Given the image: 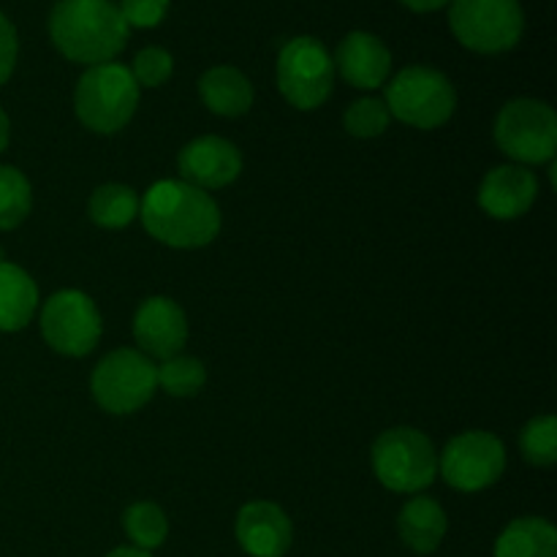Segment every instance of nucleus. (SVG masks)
<instances>
[{
    "label": "nucleus",
    "mask_w": 557,
    "mask_h": 557,
    "mask_svg": "<svg viewBox=\"0 0 557 557\" xmlns=\"http://www.w3.org/2000/svg\"><path fill=\"white\" fill-rule=\"evenodd\" d=\"M147 234L169 248H205L221 232V210L207 190L185 180H161L139 201Z\"/></svg>",
    "instance_id": "nucleus-1"
},
{
    "label": "nucleus",
    "mask_w": 557,
    "mask_h": 557,
    "mask_svg": "<svg viewBox=\"0 0 557 557\" xmlns=\"http://www.w3.org/2000/svg\"><path fill=\"white\" fill-rule=\"evenodd\" d=\"M128 36L131 27L112 0H58L49 14V38L58 52L87 69L112 63Z\"/></svg>",
    "instance_id": "nucleus-2"
},
{
    "label": "nucleus",
    "mask_w": 557,
    "mask_h": 557,
    "mask_svg": "<svg viewBox=\"0 0 557 557\" xmlns=\"http://www.w3.org/2000/svg\"><path fill=\"white\" fill-rule=\"evenodd\" d=\"M139 107V85L123 63L90 65L74 90V109L82 125L96 134H117Z\"/></svg>",
    "instance_id": "nucleus-3"
},
{
    "label": "nucleus",
    "mask_w": 557,
    "mask_h": 557,
    "mask_svg": "<svg viewBox=\"0 0 557 557\" xmlns=\"http://www.w3.org/2000/svg\"><path fill=\"white\" fill-rule=\"evenodd\" d=\"M373 471L392 493L419 495L438 476V455L422 430L392 428L373 444Z\"/></svg>",
    "instance_id": "nucleus-4"
},
{
    "label": "nucleus",
    "mask_w": 557,
    "mask_h": 557,
    "mask_svg": "<svg viewBox=\"0 0 557 557\" xmlns=\"http://www.w3.org/2000/svg\"><path fill=\"white\" fill-rule=\"evenodd\" d=\"M386 109L392 117L413 128L433 131L449 123L457 109V92L449 76L430 65H408L386 85Z\"/></svg>",
    "instance_id": "nucleus-5"
},
{
    "label": "nucleus",
    "mask_w": 557,
    "mask_h": 557,
    "mask_svg": "<svg viewBox=\"0 0 557 557\" xmlns=\"http://www.w3.org/2000/svg\"><path fill=\"white\" fill-rule=\"evenodd\" d=\"M449 3L451 33L471 52H509L525 33L520 0H449Z\"/></svg>",
    "instance_id": "nucleus-6"
},
{
    "label": "nucleus",
    "mask_w": 557,
    "mask_h": 557,
    "mask_svg": "<svg viewBox=\"0 0 557 557\" xmlns=\"http://www.w3.org/2000/svg\"><path fill=\"white\" fill-rule=\"evenodd\" d=\"M335 74L332 54L313 36L292 38L277 54V87H281L283 98L302 112L319 109L330 101Z\"/></svg>",
    "instance_id": "nucleus-7"
},
{
    "label": "nucleus",
    "mask_w": 557,
    "mask_h": 557,
    "mask_svg": "<svg viewBox=\"0 0 557 557\" xmlns=\"http://www.w3.org/2000/svg\"><path fill=\"white\" fill-rule=\"evenodd\" d=\"M90 389L103 411L123 417L152 400L158 389V370L152 359L136 348H117L96 364Z\"/></svg>",
    "instance_id": "nucleus-8"
},
{
    "label": "nucleus",
    "mask_w": 557,
    "mask_h": 557,
    "mask_svg": "<svg viewBox=\"0 0 557 557\" xmlns=\"http://www.w3.org/2000/svg\"><path fill=\"white\" fill-rule=\"evenodd\" d=\"M495 141L511 161L547 163L557 150V114L536 98H515L495 120Z\"/></svg>",
    "instance_id": "nucleus-9"
},
{
    "label": "nucleus",
    "mask_w": 557,
    "mask_h": 557,
    "mask_svg": "<svg viewBox=\"0 0 557 557\" xmlns=\"http://www.w3.org/2000/svg\"><path fill=\"white\" fill-rule=\"evenodd\" d=\"M438 471L460 493H482L506 471V446L498 435L468 430L455 435L438 455Z\"/></svg>",
    "instance_id": "nucleus-10"
},
{
    "label": "nucleus",
    "mask_w": 557,
    "mask_h": 557,
    "mask_svg": "<svg viewBox=\"0 0 557 557\" xmlns=\"http://www.w3.org/2000/svg\"><path fill=\"white\" fill-rule=\"evenodd\" d=\"M101 313L85 292L65 288L41 308V335L63 357H85L101 341Z\"/></svg>",
    "instance_id": "nucleus-11"
},
{
    "label": "nucleus",
    "mask_w": 557,
    "mask_h": 557,
    "mask_svg": "<svg viewBox=\"0 0 557 557\" xmlns=\"http://www.w3.org/2000/svg\"><path fill=\"white\" fill-rule=\"evenodd\" d=\"M180 174L188 185L201 190L226 188L243 172V156L232 141L221 136H199L180 150Z\"/></svg>",
    "instance_id": "nucleus-12"
},
{
    "label": "nucleus",
    "mask_w": 557,
    "mask_h": 557,
    "mask_svg": "<svg viewBox=\"0 0 557 557\" xmlns=\"http://www.w3.org/2000/svg\"><path fill=\"white\" fill-rule=\"evenodd\" d=\"M134 337L145 357H177L188 341V319L174 299L150 297L136 310Z\"/></svg>",
    "instance_id": "nucleus-13"
},
{
    "label": "nucleus",
    "mask_w": 557,
    "mask_h": 557,
    "mask_svg": "<svg viewBox=\"0 0 557 557\" xmlns=\"http://www.w3.org/2000/svg\"><path fill=\"white\" fill-rule=\"evenodd\" d=\"M237 542L250 557H283L294 542L292 520L270 500L245 504L237 515Z\"/></svg>",
    "instance_id": "nucleus-14"
},
{
    "label": "nucleus",
    "mask_w": 557,
    "mask_h": 557,
    "mask_svg": "<svg viewBox=\"0 0 557 557\" xmlns=\"http://www.w3.org/2000/svg\"><path fill=\"white\" fill-rule=\"evenodd\" d=\"M539 196L536 174L520 163H506V166L493 169L482 180L479 188V207L490 218L498 221H515L522 218L533 207Z\"/></svg>",
    "instance_id": "nucleus-15"
},
{
    "label": "nucleus",
    "mask_w": 557,
    "mask_h": 557,
    "mask_svg": "<svg viewBox=\"0 0 557 557\" xmlns=\"http://www.w3.org/2000/svg\"><path fill=\"white\" fill-rule=\"evenodd\" d=\"M332 63L351 87L375 90V87L386 85V79H389L392 52L373 33L354 30L343 38Z\"/></svg>",
    "instance_id": "nucleus-16"
},
{
    "label": "nucleus",
    "mask_w": 557,
    "mask_h": 557,
    "mask_svg": "<svg viewBox=\"0 0 557 557\" xmlns=\"http://www.w3.org/2000/svg\"><path fill=\"white\" fill-rule=\"evenodd\" d=\"M397 531H400L403 544L408 549H413L417 555H430L444 542L446 531H449V520H446V511L441 509L438 500L428 498V495H417L400 509Z\"/></svg>",
    "instance_id": "nucleus-17"
},
{
    "label": "nucleus",
    "mask_w": 557,
    "mask_h": 557,
    "mask_svg": "<svg viewBox=\"0 0 557 557\" xmlns=\"http://www.w3.org/2000/svg\"><path fill=\"white\" fill-rule=\"evenodd\" d=\"M199 96L210 112L221 117H239L253 107V85L234 65H215L199 79Z\"/></svg>",
    "instance_id": "nucleus-18"
},
{
    "label": "nucleus",
    "mask_w": 557,
    "mask_h": 557,
    "mask_svg": "<svg viewBox=\"0 0 557 557\" xmlns=\"http://www.w3.org/2000/svg\"><path fill=\"white\" fill-rule=\"evenodd\" d=\"M38 308V286L22 267L0 264V332H20Z\"/></svg>",
    "instance_id": "nucleus-19"
},
{
    "label": "nucleus",
    "mask_w": 557,
    "mask_h": 557,
    "mask_svg": "<svg viewBox=\"0 0 557 557\" xmlns=\"http://www.w3.org/2000/svg\"><path fill=\"white\" fill-rule=\"evenodd\" d=\"M495 557H557V531L544 517L509 522L495 542Z\"/></svg>",
    "instance_id": "nucleus-20"
},
{
    "label": "nucleus",
    "mask_w": 557,
    "mask_h": 557,
    "mask_svg": "<svg viewBox=\"0 0 557 557\" xmlns=\"http://www.w3.org/2000/svg\"><path fill=\"white\" fill-rule=\"evenodd\" d=\"M139 194L128 185L107 183L92 190L90 218L101 228H125L139 218Z\"/></svg>",
    "instance_id": "nucleus-21"
},
{
    "label": "nucleus",
    "mask_w": 557,
    "mask_h": 557,
    "mask_svg": "<svg viewBox=\"0 0 557 557\" xmlns=\"http://www.w3.org/2000/svg\"><path fill=\"white\" fill-rule=\"evenodd\" d=\"M123 528L136 549H158L169 536V520L163 509L152 500H139L131 504L123 515Z\"/></svg>",
    "instance_id": "nucleus-22"
},
{
    "label": "nucleus",
    "mask_w": 557,
    "mask_h": 557,
    "mask_svg": "<svg viewBox=\"0 0 557 557\" xmlns=\"http://www.w3.org/2000/svg\"><path fill=\"white\" fill-rule=\"evenodd\" d=\"M33 207L30 180L16 166H0V232L20 226Z\"/></svg>",
    "instance_id": "nucleus-23"
},
{
    "label": "nucleus",
    "mask_w": 557,
    "mask_h": 557,
    "mask_svg": "<svg viewBox=\"0 0 557 557\" xmlns=\"http://www.w3.org/2000/svg\"><path fill=\"white\" fill-rule=\"evenodd\" d=\"M156 370L158 386L166 389L172 397H194L207 381V368L201 364V359L185 357V354L163 359Z\"/></svg>",
    "instance_id": "nucleus-24"
},
{
    "label": "nucleus",
    "mask_w": 557,
    "mask_h": 557,
    "mask_svg": "<svg viewBox=\"0 0 557 557\" xmlns=\"http://www.w3.org/2000/svg\"><path fill=\"white\" fill-rule=\"evenodd\" d=\"M520 449L531 466L547 468L557 460V419L553 413L531 419L520 433Z\"/></svg>",
    "instance_id": "nucleus-25"
},
{
    "label": "nucleus",
    "mask_w": 557,
    "mask_h": 557,
    "mask_svg": "<svg viewBox=\"0 0 557 557\" xmlns=\"http://www.w3.org/2000/svg\"><path fill=\"white\" fill-rule=\"evenodd\" d=\"M389 120L392 114L381 98H359L346 109L343 125L357 139H373V136H381L389 128Z\"/></svg>",
    "instance_id": "nucleus-26"
},
{
    "label": "nucleus",
    "mask_w": 557,
    "mask_h": 557,
    "mask_svg": "<svg viewBox=\"0 0 557 557\" xmlns=\"http://www.w3.org/2000/svg\"><path fill=\"white\" fill-rule=\"evenodd\" d=\"M174 58L163 47H145L134 58L131 74H134L136 85L141 87H161L172 79Z\"/></svg>",
    "instance_id": "nucleus-27"
},
{
    "label": "nucleus",
    "mask_w": 557,
    "mask_h": 557,
    "mask_svg": "<svg viewBox=\"0 0 557 557\" xmlns=\"http://www.w3.org/2000/svg\"><path fill=\"white\" fill-rule=\"evenodd\" d=\"M117 9L128 27H156L169 14V0H120Z\"/></svg>",
    "instance_id": "nucleus-28"
},
{
    "label": "nucleus",
    "mask_w": 557,
    "mask_h": 557,
    "mask_svg": "<svg viewBox=\"0 0 557 557\" xmlns=\"http://www.w3.org/2000/svg\"><path fill=\"white\" fill-rule=\"evenodd\" d=\"M16 58H20V38H16V27L11 25L9 16L0 11V87L9 82L14 74Z\"/></svg>",
    "instance_id": "nucleus-29"
},
{
    "label": "nucleus",
    "mask_w": 557,
    "mask_h": 557,
    "mask_svg": "<svg viewBox=\"0 0 557 557\" xmlns=\"http://www.w3.org/2000/svg\"><path fill=\"white\" fill-rule=\"evenodd\" d=\"M406 9L417 11V14H430V11H438L444 5H449V0H400Z\"/></svg>",
    "instance_id": "nucleus-30"
},
{
    "label": "nucleus",
    "mask_w": 557,
    "mask_h": 557,
    "mask_svg": "<svg viewBox=\"0 0 557 557\" xmlns=\"http://www.w3.org/2000/svg\"><path fill=\"white\" fill-rule=\"evenodd\" d=\"M9 139H11V123H9V114L0 109V152L9 147Z\"/></svg>",
    "instance_id": "nucleus-31"
},
{
    "label": "nucleus",
    "mask_w": 557,
    "mask_h": 557,
    "mask_svg": "<svg viewBox=\"0 0 557 557\" xmlns=\"http://www.w3.org/2000/svg\"><path fill=\"white\" fill-rule=\"evenodd\" d=\"M107 557H152V555L145 553V549H136V547H117V549H112Z\"/></svg>",
    "instance_id": "nucleus-32"
},
{
    "label": "nucleus",
    "mask_w": 557,
    "mask_h": 557,
    "mask_svg": "<svg viewBox=\"0 0 557 557\" xmlns=\"http://www.w3.org/2000/svg\"><path fill=\"white\" fill-rule=\"evenodd\" d=\"M3 261H5V256H3V248H0V264H3Z\"/></svg>",
    "instance_id": "nucleus-33"
}]
</instances>
